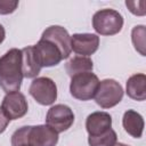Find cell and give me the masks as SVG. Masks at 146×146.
Wrapping results in <instances>:
<instances>
[{"label":"cell","mask_w":146,"mask_h":146,"mask_svg":"<svg viewBox=\"0 0 146 146\" xmlns=\"http://www.w3.org/2000/svg\"><path fill=\"white\" fill-rule=\"evenodd\" d=\"M23 78L22 50L11 48L0 57V88L6 94L19 91Z\"/></svg>","instance_id":"6da1fadb"},{"label":"cell","mask_w":146,"mask_h":146,"mask_svg":"<svg viewBox=\"0 0 146 146\" xmlns=\"http://www.w3.org/2000/svg\"><path fill=\"white\" fill-rule=\"evenodd\" d=\"M58 143V132L47 124L24 125L17 129L11 136V146L23 144L30 146H56Z\"/></svg>","instance_id":"7a4b0ae2"},{"label":"cell","mask_w":146,"mask_h":146,"mask_svg":"<svg viewBox=\"0 0 146 146\" xmlns=\"http://www.w3.org/2000/svg\"><path fill=\"white\" fill-rule=\"evenodd\" d=\"M92 27L100 35H114L121 32L123 27V17L114 9H100L92 16Z\"/></svg>","instance_id":"3957f363"},{"label":"cell","mask_w":146,"mask_h":146,"mask_svg":"<svg viewBox=\"0 0 146 146\" xmlns=\"http://www.w3.org/2000/svg\"><path fill=\"white\" fill-rule=\"evenodd\" d=\"M98 86H99V79L95 73L92 72L79 73L71 78L70 92L75 99L87 102L95 97Z\"/></svg>","instance_id":"277c9868"},{"label":"cell","mask_w":146,"mask_h":146,"mask_svg":"<svg viewBox=\"0 0 146 146\" xmlns=\"http://www.w3.org/2000/svg\"><path fill=\"white\" fill-rule=\"evenodd\" d=\"M94 98L96 104L102 108L114 107L123 98V88L116 80L105 79L99 81V86Z\"/></svg>","instance_id":"5b68a950"},{"label":"cell","mask_w":146,"mask_h":146,"mask_svg":"<svg viewBox=\"0 0 146 146\" xmlns=\"http://www.w3.org/2000/svg\"><path fill=\"white\" fill-rule=\"evenodd\" d=\"M30 95L36 103L43 106L52 105L57 99V86L50 78H35L29 88Z\"/></svg>","instance_id":"8992f818"},{"label":"cell","mask_w":146,"mask_h":146,"mask_svg":"<svg viewBox=\"0 0 146 146\" xmlns=\"http://www.w3.org/2000/svg\"><path fill=\"white\" fill-rule=\"evenodd\" d=\"M74 122V113L70 106L57 104L51 106L46 115V123L56 132H64L68 130Z\"/></svg>","instance_id":"52a82bcc"},{"label":"cell","mask_w":146,"mask_h":146,"mask_svg":"<svg viewBox=\"0 0 146 146\" xmlns=\"http://www.w3.org/2000/svg\"><path fill=\"white\" fill-rule=\"evenodd\" d=\"M33 48L41 67L56 66L63 60V55L59 48L47 39L40 38L38 43L33 46Z\"/></svg>","instance_id":"ba28073f"},{"label":"cell","mask_w":146,"mask_h":146,"mask_svg":"<svg viewBox=\"0 0 146 146\" xmlns=\"http://www.w3.org/2000/svg\"><path fill=\"white\" fill-rule=\"evenodd\" d=\"M1 108L9 120H18L23 117L29 111V104L25 96L19 92H10L6 94L2 99Z\"/></svg>","instance_id":"9c48e42d"},{"label":"cell","mask_w":146,"mask_h":146,"mask_svg":"<svg viewBox=\"0 0 146 146\" xmlns=\"http://www.w3.org/2000/svg\"><path fill=\"white\" fill-rule=\"evenodd\" d=\"M99 36L94 33H75L71 35V48L79 56L88 57L97 51Z\"/></svg>","instance_id":"30bf717a"},{"label":"cell","mask_w":146,"mask_h":146,"mask_svg":"<svg viewBox=\"0 0 146 146\" xmlns=\"http://www.w3.org/2000/svg\"><path fill=\"white\" fill-rule=\"evenodd\" d=\"M42 39H47L49 41H51L52 43H55L62 55H63V59L68 58V56L71 55L72 48H71V35L68 34V32L59 25H51L49 27H47L42 35Z\"/></svg>","instance_id":"8fae6325"},{"label":"cell","mask_w":146,"mask_h":146,"mask_svg":"<svg viewBox=\"0 0 146 146\" xmlns=\"http://www.w3.org/2000/svg\"><path fill=\"white\" fill-rule=\"evenodd\" d=\"M112 129V116L107 112H94L87 116L86 130L89 137L99 136Z\"/></svg>","instance_id":"7c38bea8"},{"label":"cell","mask_w":146,"mask_h":146,"mask_svg":"<svg viewBox=\"0 0 146 146\" xmlns=\"http://www.w3.org/2000/svg\"><path fill=\"white\" fill-rule=\"evenodd\" d=\"M21 50H22V70L24 78L35 79L42 67L35 55L33 46L25 47Z\"/></svg>","instance_id":"4fadbf2b"},{"label":"cell","mask_w":146,"mask_h":146,"mask_svg":"<svg viewBox=\"0 0 146 146\" xmlns=\"http://www.w3.org/2000/svg\"><path fill=\"white\" fill-rule=\"evenodd\" d=\"M122 125L128 135H130L133 138H140L144 132V119L143 116L133 111V110H128L124 112L123 117H122Z\"/></svg>","instance_id":"5bb4252c"},{"label":"cell","mask_w":146,"mask_h":146,"mask_svg":"<svg viewBox=\"0 0 146 146\" xmlns=\"http://www.w3.org/2000/svg\"><path fill=\"white\" fill-rule=\"evenodd\" d=\"M127 95L138 102L146 99V75L144 73H137L131 75L127 80Z\"/></svg>","instance_id":"9a60e30c"},{"label":"cell","mask_w":146,"mask_h":146,"mask_svg":"<svg viewBox=\"0 0 146 146\" xmlns=\"http://www.w3.org/2000/svg\"><path fill=\"white\" fill-rule=\"evenodd\" d=\"M92 68H94L92 60L89 57H84V56H75L71 58L65 65V70L71 78L79 73L92 72Z\"/></svg>","instance_id":"2e32d148"},{"label":"cell","mask_w":146,"mask_h":146,"mask_svg":"<svg viewBox=\"0 0 146 146\" xmlns=\"http://www.w3.org/2000/svg\"><path fill=\"white\" fill-rule=\"evenodd\" d=\"M116 143L117 136L113 129H110L108 131L96 137H88L89 146H114Z\"/></svg>","instance_id":"e0dca14e"},{"label":"cell","mask_w":146,"mask_h":146,"mask_svg":"<svg viewBox=\"0 0 146 146\" xmlns=\"http://www.w3.org/2000/svg\"><path fill=\"white\" fill-rule=\"evenodd\" d=\"M131 40L135 46V49L141 56H145V26L144 25H137L132 29Z\"/></svg>","instance_id":"ac0fdd59"},{"label":"cell","mask_w":146,"mask_h":146,"mask_svg":"<svg viewBox=\"0 0 146 146\" xmlns=\"http://www.w3.org/2000/svg\"><path fill=\"white\" fill-rule=\"evenodd\" d=\"M18 7L17 0H0V15H8L14 13Z\"/></svg>","instance_id":"d6986e66"},{"label":"cell","mask_w":146,"mask_h":146,"mask_svg":"<svg viewBox=\"0 0 146 146\" xmlns=\"http://www.w3.org/2000/svg\"><path fill=\"white\" fill-rule=\"evenodd\" d=\"M9 122H10V120L8 119V116L5 114V112L2 111V108L0 106V133H2L7 129Z\"/></svg>","instance_id":"ffe728a7"},{"label":"cell","mask_w":146,"mask_h":146,"mask_svg":"<svg viewBox=\"0 0 146 146\" xmlns=\"http://www.w3.org/2000/svg\"><path fill=\"white\" fill-rule=\"evenodd\" d=\"M6 38V31H5V27L2 26V24H0V44L3 42Z\"/></svg>","instance_id":"44dd1931"},{"label":"cell","mask_w":146,"mask_h":146,"mask_svg":"<svg viewBox=\"0 0 146 146\" xmlns=\"http://www.w3.org/2000/svg\"><path fill=\"white\" fill-rule=\"evenodd\" d=\"M114 146H129V145H127V144H123V143H116Z\"/></svg>","instance_id":"7402d4cb"},{"label":"cell","mask_w":146,"mask_h":146,"mask_svg":"<svg viewBox=\"0 0 146 146\" xmlns=\"http://www.w3.org/2000/svg\"><path fill=\"white\" fill-rule=\"evenodd\" d=\"M19 146H30V145H26V144H23V145H19Z\"/></svg>","instance_id":"603a6c76"}]
</instances>
